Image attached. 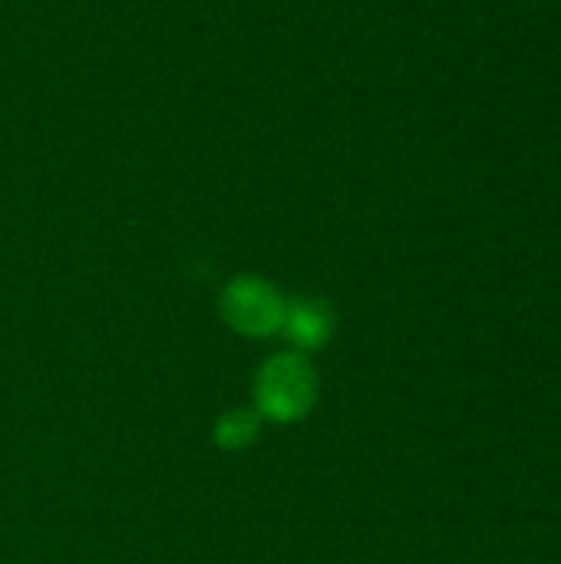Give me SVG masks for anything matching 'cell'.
Masks as SVG:
<instances>
[{
	"mask_svg": "<svg viewBox=\"0 0 561 564\" xmlns=\"http://www.w3.org/2000/svg\"><path fill=\"white\" fill-rule=\"evenodd\" d=\"M314 393H317L314 370L298 354L271 357L258 377V406L278 423L301 420L311 410Z\"/></svg>",
	"mask_w": 561,
	"mask_h": 564,
	"instance_id": "cell-1",
	"label": "cell"
},
{
	"mask_svg": "<svg viewBox=\"0 0 561 564\" xmlns=\"http://www.w3.org/2000/svg\"><path fill=\"white\" fill-rule=\"evenodd\" d=\"M284 304L265 281L241 278L225 291V317L241 334H274L284 324Z\"/></svg>",
	"mask_w": 561,
	"mask_h": 564,
	"instance_id": "cell-2",
	"label": "cell"
},
{
	"mask_svg": "<svg viewBox=\"0 0 561 564\" xmlns=\"http://www.w3.org/2000/svg\"><path fill=\"white\" fill-rule=\"evenodd\" d=\"M281 327H288V334H291V340L298 347L311 350V347H321L331 337L334 321H331V311L324 304L304 301V304H294L291 311H284V324Z\"/></svg>",
	"mask_w": 561,
	"mask_h": 564,
	"instance_id": "cell-3",
	"label": "cell"
},
{
	"mask_svg": "<svg viewBox=\"0 0 561 564\" xmlns=\"http://www.w3.org/2000/svg\"><path fill=\"white\" fill-rule=\"evenodd\" d=\"M255 420L248 416V413H228L222 423H218V443L225 446V449H241V446H248L251 443V436H255Z\"/></svg>",
	"mask_w": 561,
	"mask_h": 564,
	"instance_id": "cell-4",
	"label": "cell"
}]
</instances>
